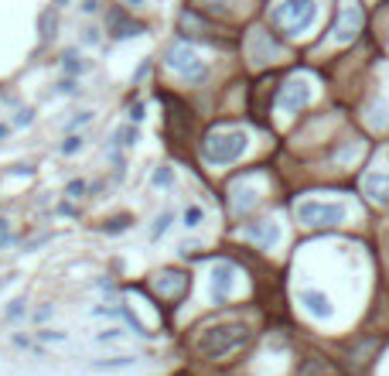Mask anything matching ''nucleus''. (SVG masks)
Listing matches in <instances>:
<instances>
[{
    "label": "nucleus",
    "instance_id": "1",
    "mask_svg": "<svg viewBox=\"0 0 389 376\" xmlns=\"http://www.w3.org/2000/svg\"><path fill=\"white\" fill-rule=\"evenodd\" d=\"M249 339H253L249 325H243V322H218V325H208L198 335L195 345H198V352L208 356V360H226V356L239 352Z\"/></svg>",
    "mask_w": 389,
    "mask_h": 376
},
{
    "label": "nucleus",
    "instance_id": "2",
    "mask_svg": "<svg viewBox=\"0 0 389 376\" xmlns=\"http://www.w3.org/2000/svg\"><path fill=\"white\" fill-rule=\"evenodd\" d=\"M249 151V134L239 130V127H229V130H212L202 141V157L216 168H226V164H236L239 157Z\"/></svg>",
    "mask_w": 389,
    "mask_h": 376
},
{
    "label": "nucleus",
    "instance_id": "3",
    "mask_svg": "<svg viewBox=\"0 0 389 376\" xmlns=\"http://www.w3.org/2000/svg\"><path fill=\"white\" fill-rule=\"evenodd\" d=\"M318 21V0H281L273 7V24L287 34H304Z\"/></svg>",
    "mask_w": 389,
    "mask_h": 376
},
{
    "label": "nucleus",
    "instance_id": "4",
    "mask_svg": "<svg viewBox=\"0 0 389 376\" xmlns=\"http://www.w3.org/2000/svg\"><path fill=\"white\" fill-rule=\"evenodd\" d=\"M297 219L304 226H342L348 219V205L345 202H325V199H308V202L297 205Z\"/></svg>",
    "mask_w": 389,
    "mask_h": 376
},
{
    "label": "nucleus",
    "instance_id": "5",
    "mask_svg": "<svg viewBox=\"0 0 389 376\" xmlns=\"http://www.w3.org/2000/svg\"><path fill=\"white\" fill-rule=\"evenodd\" d=\"M164 62H168L171 72H178V76L188 79V82H202V79L208 76L205 59L191 45H185V41H174V45L168 48V59H164Z\"/></svg>",
    "mask_w": 389,
    "mask_h": 376
},
{
    "label": "nucleus",
    "instance_id": "6",
    "mask_svg": "<svg viewBox=\"0 0 389 376\" xmlns=\"http://www.w3.org/2000/svg\"><path fill=\"white\" fill-rule=\"evenodd\" d=\"M311 93H314L311 79H308V76H294V79H287V82L281 86L277 107H281V113H297L300 107H308V103H311Z\"/></svg>",
    "mask_w": 389,
    "mask_h": 376
},
{
    "label": "nucleus",
    "instance_id": "7",
    "mask_svg": "<svg viewBox=\"0 0 389 376\" xmlns=\"http://www.w3.org/2000/svg\"><path fill=\"white\" fill-rule=\"evenodd\" d=\"M236 284H239V270H236V264H229V260L212 264V274H208V291H212V301H216V305H222V301L233 295Z\"/></svg>",
    "mask_w": 389,
    "mask_h": 376
},
{
    "label": "nucleus",
    "instance_id": "8",
    "mask_svg": "<svg viewBox=\"0 0 389 376\" xmlns=\"http://www.w3.org/2000/svg\"><path fill=\"white\" fill-rule=\"evenodd\" d=\"M358 31H362V11H358L355 4H345L338 21H335V28H331V41L335 45H348Z\"/></svg>",
    "mask_w": 389,
    "mask_h": 376
},
{
    "label": "nucleus",
    "instance_id": "9",
    "mask_svg": "<svg viewBox=\"0 0 389 376\" xmlns=\"http://www.w3.org/2000/svg\"><path fill=\"white\" fill-rule=\"evenodd\" d=\"M243 236L253 239L256 247H263V250H273L281 243V226L273 219H260V222H249L246 229H243Z\"/></svg>",
    "mask_w": 389,
    "mask_h": 376
},
{
    "label": "nucleus",
    "instance_id": "10",
    "mask_svg": "<svg viewBox=\"0 0 389 376\" xmlns=\"http://www.w3.org/2000/svg\"><path fill=\"white\" fill-rule=\"evenodd\" d=\"M300 305H304V312L311 315V318H321V322L335 318V305H331V298H328L325 291H318V287L300 291Z\"/></svg>",
    "mask_w": 389,
    "mask_h": 376
},
{
    "label": "nucleus",
    "instance_id": "11",
    "mask_svg": "<svg viewBox=\"0 0 389 376\" xmlns=\"http://www.w3.org/2000/svg\"><path fill=\"white\" fill-rule=\"evenodd\" d=\"M154 291L161 298H178V295H185L188 291V277L185 274H178V270H164V274H157L154 277Z\"/></svg>",
    "mask_w": 389,
    "mask_h": 376
},
{
    "label": "nucleus",
    "instance_id": "12",
    "mask_svg": "<svg viewBox=\"0 0 389 376\" xmlns=\"http://www.w3.org/2000/svg\"><path fill=\"white\" fill-rule=\"evenodd\" d=\"M362 192L375 205H389V174H365L362 178Z\"/></svg>",
    "mask_w": 389,
    "mask_h": 376
},
{
    "label": "nucleus",
    "instance_id": "13",
    "mask_svg": "<svg viewBox=\"0 0 389 376\" xmlns=\"http://www.w3.org/2000/svg\"><path fill=\"white\" fill-rule=\"evenodd\" d=\"M249 55H253V62H273L281 55V48L266 38V31H256L249 38Z\"/></svg>",
    "mask_w": 389,
    "mask_h": 376
},
{
    "label": "nucleus",
    "instance_id": "14",
    "mask_svg": "<svg viewBox=\"0 0 389 376\" xmlns=\"http://www.w3.org/2000/svg\"><path fill=\"white\" fill-rule=\"evenodd\" d=\"M256 188L249 185V182H239V185H233V209L236 212H249L253 205H256Z\"/></svg>",
    "mask_w": 389,
    "mask_h": 376
},
{
    "label": "nucleus",
    "instance_id": "15",
    "mask_svg": "<svg viewBox=\"0 0 389 376\" xmlns=\"http://www.w3.org/2000/svg\"><path fill=\"white\" fill-rule=\"evenodd\" d=\"M205 222V209L202 205H185V212H181V226H185V229H198V226H202Z\"/></svg>",
    "mask_w": 389,
    "mask_h": 376
},
{
    "label": "nucleus",
    "instance_id": "16",
    "mask_svg": "<svg viewBox=\"0 0 389 376\" xmlns=\"http://www.w3.org/2000/svg\"><path fill=\"white\" fill-rule=\"evenodd\" d=\"M141 31H143L141 24H130L120 14H113V38H133V34H141Z\"/></svg>",
    "mask_w": 389,
    "mask_h": 376
},
{
    "label": "nucleus",
    "instance_id": "17",
    "mask_svg": "<svg viewBox=\"0 0 389 376\" xmlns=\"http://www.w3.org/2000/svg\"><path fill=\"white\" fill-rule=\"evenodd\" d=\"M137 360H130V356H116V360H96V362H89L93 370H130Z\"/></svg>",
    "mask_w": 389,
    "mask_h": 376
},
{
    "label": "nucleus",
    "instance_id": "18",
    "mask_svg": "<svg viewBox=\"0 0 389 376\" xmlns=\"http://www.w3.org/2000/svg\"><path fill=\"white\" fill-rule=\"evenodd\" d=\"M171 222H174V212H161V216H157L154 219V226H151V239H161V236L168 233V229H171Z\"/></svg>",
    "mask_w": 389,
    "mask_h": 376
},
{
    "label": "nucleus",
    "instance_id": "19",
    "mask_svg": "<svg viewBox=\"0 0 389 376\" xmlns=\"http://www.w3.org/2000/svg\"><path fill=\"white\" fill-rule=\"evenodd\" d=\"M113 141H116V144H123V147H133V144H137V127H133V124L120 127V130L113 134Z\"/></svg>",
    "mask_w": 389,
    "mask_h": 376
},
{
    "label": "nucleus",
    "instance_id": "20",
    "mask_svg": "<svg viewBox=\"0 0 389 376\" xmlns=\"http://www.w3.org/2000/svg\"><path fill=\"white\" fill-rule=\"evenodd\" d=\"M151 185L154 188H171L174 185V172L171 168H157V172L151 174Z\"/></svg>",
    "mask_w": 389,
    "mask_h": 376
},
{
    "label": "nucleus",
    "instance_id": "21",
    "mask_svg": "<svg viewBox=\"0 0 389 376\" xmlns=\"http://www.w3.org/2000/svg\"><path fill=\"white\" fill-rule=\"evenodd\" d=\"M65 69H69L72 76H82V72L89 69V62H82V59H79L76 51H65Z\"/></svg>",
    "mask_w": 389,
    "mask_h": 376
},
{
    "label": "nucleus",
    "instance_id": "22",
    "mask_svg": "<svg viewBox=\"0 0 389 376\" xmlns=\"http://www.w3.org/2000/svg\"><path fill=\"white\" fill-rule=\"evenodd\" d=\"M123 339V332L120 329H103V332H96L93 335V342H120Z\"/></svg>",
    "mask_w": 389,
    "mask_h": 376
},
{
    "label": "nucleus",
    "instance_id": "23",
    "mask_svg": "<svg viewBox=\"0 0 389 376\" xmlns=\"http://www.w3.org/2000/svg\"><path fill=\"white\" fill-rule=\"evenodd\" d=\"M126 226H130V219H126V216H116V219H109L106 226H103V229H106L109 236H116V233H123Z\"/></svg>",
    "mask_w": 389,
    "mask_h": 376
},
{
    "label": "nucleus",
    "instance_id": "24",
    "mask_svg": "<svg viewBox=\"0 0 389 376\" xmlns=\"http://www.w3.org/2000/svg\"><path fill=\"white\" fill-rule=\"evenodd\" d=\"M82 137H76V134H72V137H69V141L62 144V154H76V151H82Z\"/></svg>",
    "mask_w": 389,
    "mask_h": 376
},
{
    "label": "nucleus",
    "instance_id": "25",
    "mask_svg": "<svg viewBox=\"0 0 389 376\" xmlns=\"http://www.w3.org/2000/svg\"><path fill=\"white\" fill-rule=\"evenodd\" d=\"M38 335H41V339H45V342H65V339H69V335H65V332H51V329L38 332Z\"/></svg>",
    "mask_w": 389,
    "mask_h": 376
},
{
    "label": "nucleus",
    "instance_id": "26",
    "mask_svg": "<svg viewBox=\"0 0 389 376\" xmlns=\"http://www.w3.org/2000/svg\"><path fill=\"white\" fill-rule=\"evenodd\" d=\"M31 120H34V110H17V117H14V124H17V127L31 124Z\"/></svg>",
    "mask_w": 389,
    "mask_h": 376
},
{
    "label": "nucleus",
    "instance_id": "27",
    "mask_svg": "<svg viewBox=\"0 0 389 376\" xmlns=\"http://www.w3.org/2000/svg\"><path fill=\"white\" fill-rule=\"evenodd\" d=\"M24 315V301H11V308H7V318H21Z\"/></svg>",
    "mask_w": 389,
    "mask_h": 376
},
{
    "label": "nucleus",
    "instance_id": "28",
    "mask_svg": "<svg viewBox=\"0 0 389 376\" xmlns=\"http://www.w3.org/2000/svg\"><path fill=\"white\" fill-rule=\"evenodd\" d=\"M11 243V229H7V219H0V247Z\"/></svg>",
    "mask_w": 389,
    "mask_h": 376
},
{
    "label": "nucleus",
    "instance_id": "29",
    "mask_svg": "<svg viewBox=\"0 0 389 376\" xmlns=\"http://www.w3.org/2000/svg\"><path fill=\"white\" fill-rule=\"evenodd\" d=\"M143 120V103H137L133 110H130V124H141Z\"/></svg>",
    "mask_w": 389,
    "mask_h": 376
},
{
    "label": "nucleus",
    "instance_id": "30",
    "mask_svg": "<svg viewBox=\"0 0 389 376\" xmlns=\"http://www.w3.org/2000/svg\"><path fill=\"white\" fill-rule=\"evenodd\" d=\"M55 93H76V82H72V79H62V82H59V89H55Z\"/></svg>",
    "mask_w": 389,
    "mask_h": 376
},
{
    "label": "nucleus",
    "instance_id": "31",
    "mask_svg": "<svg viewBox=\"0 0 389 376\" xmlns=\"http://www.w3.org/2000/svg\"><path fill=\"white\" fill-rule=\"evenodd\" d=\"M82 192H86V182H72V185H69V195H72V199H79Z\"/></svg>",
    "mask_w": 389,
    "mask_h": 376
},
{
    "label": "nucleus",
    "instance_id": "32",
    "mask_svg": "<svg viewBox=\"0 0 389 376\" xmlns=\"http://www.w3.org/2000/svg\"><path fill=\"white\" fill-rule=\"evenodd\" d=\"M89 120H93V113L86 110V113H79V117H72V124H69V127H79V124H89Z\"/></svg>",
    "mask_w": 389,
    "mask_h": 376
},
{
    "label": "nucleus",
    "instance_id": "33",
    "mask_svg": "<svg viewBox=\"0 0 389 376\" xmlns=\"http://www.w3.org/2000/svg\"><path fill=\"white\" fill-rule=\"evenodd\" d=\"M34 168L31 164H14V168H11V174H31Z\"/></svg>",
    "mask_w": 389,
    "mask_h": 376
},
{
    "label": "nucleus",
    "instance_id": "34",
    "mask_svg": "<svg viewBox=\"0 0 389 376\" xmlns=\"http://www.w3.org/2000/svg\"><path fill=\"white\" fill-rule=\"evenodd\" d=\"M86 41H89V45H96V41H99V34H96V28H86Z\"/></svg>",
    "mask_w": 389,
    "mask_h": 376
},
{
    "label": "nucleus",
    "instance_id": "35",
    "mask_svg": "<svg viewBox=\"0 0 389 376\" xmlns=\"http://www.w3.org/2000/svg\"><path fill=\"white\" fill-rule=\"evenodd\" d=\"M51 312H55V308H51V305H48V308H41V312L34 315V318H38V322H45V318H48V315H51Z\"/></svg>",
    "mask_w": 389,
    "mask_h": 376
},
{
    "label": "nucleus",
    "instance_id": "36",
    "mask_svg": "<svg viewBox=\"0 0 389 376\" xmlns=\"http://www.w3.org/2000/svg\"><path fill=\"white\" fill-rule=\"evenodd\" d=\"M82 11H86V14H93V11H96V0H82Z\"/></svg>",
    "mask_w": 389,
    "mask_h": 376
},
{
    "label": "nucleus",
    "instance_id": "37",
    "mask_svg": "<svg viewBox=\"0 0 389 376\" xmlns=\"http://www.w3.org/2000/svg\"><path fill=\"white\" fill-rule=\"evenodd\" d=\"M126 7H141V4H147V0H123Z\"/></svg>",
    "mask_w": 389,
    "mask_h": 376
},
{
    "label": "nucleus",
    "instance_id": "38",
    "mask_svg": "<svg viewBox=\"0 0 389 376\" xmlns=\"http://www.w3.org/2000/svg\"><path fill=\"white\" fill-rule=\"evenodd\" d=\"M4 134H7V127H4V124H0V137H4Z\"/></svg>",
    "mask_w": 389,
    "mask_h": 376
},
{
    "label": "nucleus",
    "instance_id": "39",
    "mask_svg": "<svg viewBox=\"0 0 389 376\" xmlns=\"http://www.w3.org/2000/svg\"><path fill=\"white\" fill-rule=\"evenodd\" d=\"M59 4H62V7H65V4H69V0H59Z\"/></svg>",
    "mask_w": 389,
    "mask_h": 376
}]
</instances>
